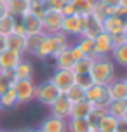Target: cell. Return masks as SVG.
<instances>
[{
  "instance_id": "cell-1",
  "label": "cell",
  "mask_w": 127,
  "mask_h": 132,
  "mask_svg": "<svg viewBox=\"0 0 127 132\" xmlns=\"http://www.w3.org/2000/svg\"><path fill=\"white\" fill-rule=\"evenodd\" d=\"M92 84L98 85H108L110 82H113L115 77V63L112 61L110 56H101V57H94L92 66L89 70Z\"/></svg>"
},
{
  "instance_id": "cell-2",
  "label": "cell",
  "mask_w": 127,
  "mask_h": 132,
  "mask_svg": "<svg viewBox=\"0 0 127 132\" xmlns=\"http://www.w3.org/2000/svg\"><path fill=\"white\" fill-rule=\"evenodd\" d=\"M70 47V37H66L63 31L52 33V35H45V38L42 40L38 51L35 54V57L38 59H49L54 57L56 54H59L61 51H65Z\"/></svg>"
},
{
  "instance_id": "cell-3",
  "label": "cell",
  "mask_w": 127,
  "mask_h": 132,
  "mask_svg": "<svg viewBox=\"0 0 127 132\" xmlns=\"http://www.w3.org/2000/svg\"><path fill=\"white\" fill-rule=\"evenodd\" d=\"M59 96H61V92L56 89V85L51 80H45V82H42V84H38L35 87V101H38L42 106L49 108Z\"/></svg>"
},
{
  "instance_id": "cell-4",
  "label": "cell",
  "mask_w": 127,
  "mask_h": 132,
  "mask_svg": "<svg viewBox=\"0 0 127 132\" xmlns=\"http://www.w3.org/2000/svg\"><path fill=\"white\" fill-rule=\"evenodd\" d=\"M85 101H89L92 106H98V108H106L112 99H110L106 85L92 84L91 87L85 89Z\"/></svg>"
},
{
  "instance_id": "cell-5",
  "label": "cell",
  "mask_w": 127,
  "mask_h": 132,
  "mask_svg": "<svg viewBox=\"0 0 127 132\" xmlns=\"http://www.w3.org/2000/svg\"><path fill=\"white\" fill-rule=\"evenodd\" d=\"M35 84L33 80H14L12 89L18 97V104H26L35 99Z\"/></svg>"
},
{
  "instance_id": "cell-6",
  "label": "cell",
  "mask_w": 127,
  "mask_h": 132,
  "mask_svg": "<svg viewBox=\"0 0 127 132\" xmlns=\"http://www.w3.org/2000/svg\"><path fill=\"white\" fill-rule=\"evenodd\" d=\"M63 14L61 11H52V9H47L45 14L42 16V28L45 35H52V33L61 31V23H63Z\"/></svg>"
},
{
  "instance_id": "cell-7",
  "label": "cell",
  "mask_w": 127,
  "mask_h": 132,
  "mask_svg": "<svg viewBox=\"0 0 127 132\" xmlns=\"http://www.w3.org/2000/svg\"><path fill=\"white\" fill-rule=\"evenodd\" d=\"M84 18L85 16H78V14L65 16L61 23V31L66 37H80L82 30H84Z\"/></svg>"
},
{
  "instance_id": "cell-8",
  "label": "cell",
  "mask_w": 127,
  "mask_h": 132,
  "mask_svg": "<svg viewBox=\"0 0 127 132\" xmlns=\"http://www.w3.org/2000/svg\"><path fill=\"white\" fill-rule=\"evenodd\" d=\"M49 80L56 85V89L61 94H65L72 85H75V73L72 70H56Z\"/></svg>"
},
{
  "instance_id": "cell-9",
  "label": "cell",
  "mask_w": 127,
  "mask_h": 132,
  "mask_svg": "<svg viewBox=\"0 0 127 132\" xmlns=\"http://www.w3.org/2000/svg\"><path fill=\"white\" fill-rule=\"evenodd\" d=\"M72 104H73V103H72L65 94H61L59 97L49 106L51 115H52V117H58V118H61V120H68L70 115H72Z\"/></svg>"
},
{
  "instance_id": "cell-10",
  "label": "cell",
  "mask_w": 127,
  "mask_h": 132,
  "mask_svg": "<svg viewBox=\"0 0 127 132\" xmlns=\"http://www.w3.org/2000/svg\"><path fill=\"white\" fill-rule=\"evenodd\" d=\"M94 42V57H101V56H110L113 51V44H112V37L106 31L99 33Z\"/></svg>"
},
{
  "instance_id": "cell-11",
  "label": "cell",
  "mask_w": 127,
  "mask_h": 132,
  "mask_svg": "<svg viewBox=\"0 0 127 132\" xmlns=\"http://www.w3.org/2000/svg\"><path fill=\"white\" fill-rule=\"evenodd\" d=\"M99 33H103V21L96 19L92 14H89L84 18V30H82L80 37H85V38L94 40Z\"/></svg>"
},
{
  "instance_id": "cell-12",
  "label": "cell",
  "mask_w": 127,
  "mask_h": 132,
  "mask_svg": "<svg viewBox=\"0 0 127 132\" xmlns=\"http://www.w3.org/2000/svg\"><path fill=\"white\" fill-rule=\"evenodd\" d=\"M112 101H127V84L125 78H115L106 85Z\"/></svg>"
},
{
  "instance_id": "cell-13",
  "label": "cell",
  "mask_w": 127,
  "mask_h": 132,
  "mask_svg": "<svg viewBox=\"0 0 127 132\" xmlns=\"http://www.w3.org/2000/svg\"><path fill=\"white\" fill-rule=\"evenodd\" d=\"M33 75H35V68L30 61L21 59L19 63L12 68L14 80H33Z\"/></svg>"
},
{
  "instance_id": "cell-14",
  "label": "cell",
  "mask_w": 127,
  "mask_h": 132,
  "mask_svg": "<svg viewBox=\"0 0 127 132\" xmlns=\"http://www.w3.org/2000/svg\"><path fill=\"white\" fill-rule=\"evenodd\" d=\"M21 23H23V28H25V33L26 35H37V33H44V28H42V19L37 18L33 14L26 12L23 18H21Z\"/></svg>"
},
{
  "instance_id": "cell-15",
  "label": "cell",
  "mask_w": 127,
  "mask_h": 132,
  "mask_svg": "<svg viewBox=\"0 0 127 132\" xmlns=\"http://www.w3.org/2000/svg\"><path fill=\"white\" fill-rule=\"evenodd\" d=\"M40 129L44 132H68L66 120H61L58 117H47L45 120H42Z\"/></svg>"
},
{
  "instance_id": "cell-16",
  "label": "cell",
  "mask_w": 127,
  "mask_h": 132,
  "mask_svg": "<svg viewBox=\"0 0 127 132\" xmlns=\"http://www.w3.org/2000/svg\"><path fill=\"white\" fill-rule=\"evenodd\" d=\"M21 59H23V54H18L14 51L5 49L4 52L0 54V70H12Z\"/></svg>"
},
{
  "instance_id": "cell-17",
  "label": "cell",
  "mask_w": 127,
  "mask_h": 132,
  "mask_svg": "<svg viewBox=\"0 0 127 132\" xmlns=\"http://www.w3.org/2000/svg\"><path fill=\"white\" fill-rule=\"evenodd\" d=\"M125 30V24L122 23L120 18H117V16H110L106 19L103 21V31H106L108 35H117V33H124Z\"/></svg>"
},
{
  "instance_id": "cell-18",
  "label": "cell",
  "mask_w": 127,
  "mask_h": 132,
  "mask_svg": "<svg viewBox=\"0 0 127 132\" xmlns=\"http://www.w3.org/2000/svg\"><path fill=\"white\" fill-rule=\"evenodd\" d=\"M52 59L56 61V70H72L73 63H75L73 56L70 54V47L65 49V51H61L59 54H56Z\"/></svg>"
},
{
  "instance_id": "cell-19",
  "label": "cell",
  "mask_w": 127,
  "mask_h": 132,
  "mask_svg": "<svg viewBox=\"0 0 127 132\" xmlns=\"http://www.w3.org/2000/svg\"><path fill=\"white\" fill-rule=\"evenodd\" d=\"M45 38V33H37V35H25V52L35 56L42 40Z\"/></svg>"
},
{
  "instance_id": "cell-20",
  "label": "cell",
  "mask_w": 127,
  "mask_h": 132,
  "mask_svg": "<svg viewBox=\"0 0 127 132\" xmlns=\"http://www.w3.org/2000/svg\"><path fill=\"white\" fill-rule=\"evenodd\" d=\"M7 12L14 16V18H23L28 12V2L26 0H9L5 4Z\"/></svg>"
},
{
  "instance_id": "cell-21",
  "label": "cell",
  "mask_w": 127,
  "mask_h": 132,
  "mask_svg": "<svg viewBox=\"0 0 127 132\" xmlns=\"http://www.w3.org/2000/svg\"><path fill=\"white\" fill-rule=\"evenodd\" d=\"M92 110V104L89 101H78V103H73L72 104V115L70 118H87V115Z\"/></svg>"
},
{
  "instance_id": "cell-22",
  "label": "cell",
  "mask_w": 127,
  "mask_h": 132,
  "mask_svg": "<svg viewBox=\"0 0 127 132\" xmlns=\"http://www.w3.org/2000/svg\"><path fill=\"white\" fill-rule=\"evenodd\" d=\"M5 49L9 51H14L18 54H25V37H19V35H7L5 37Z\"/></svg>"
},
{
  "instance_id": "cell-23",
  "label": "cell",
  "mask_w": 127,
  "mask_h": 132,
  "mask_svg": "<svg viewBox=\"0 0 127 132\" xmlns=\"http://www.w3.org/2000/svg\"><path fill=\"white\" fill-rule=\"evenodd\" d=\"M66 125L68 132H96L94 129H91L87 118H68Z\"/></svg>"
},
{
  "instance_id": "cell-24",
  "label": "cell",
  "mask_w": 127,
  "mask_h": 132,
  "mask_svg": "<svg viewBox=\"0 0 127 132\" xmlns=\"http://www.w3.org/2000/svg\"><path fill=\"white\" fill-rule=\"evenodd\" d=\"M70 4L73 5L75 14H78V16H89V14L92 12L96 0H70Z\"/></svg>"
},
{
  "instance_id": "cell-25",
  "label": "cell",
  "mask_w": 127,
  "mask_h": 132,
  "mask_svg": "<svg viewBox=\"0 0 127 132\" xmlns=\"http://www.w3.org/2000/svg\"><path fill=\"white\" fill-rule=\"evenodd\" d=\"M96 18V19L99 21H105L106 18H110L112 14H113V7H108L106 4H103L101 0H96V4H94V9L92 12H91Z\"/></svg>"
},
{
  "instance_id": "cell-26",
  "label": "cell",
  "mask_w": 127,
  "mask_h": 132,
  "mask_svg": "<svg viewBox=\"0 0 127 132\" xmlns=\"http://www.w3.org/2000/svg\"><path fill=\"white\" fill-rule=\"evenodd\" d=\"M127 108V101H110V104L106 106V113L113 118L120 120L124 117V111Z\"/></svg>"
},
{
  "instance_id": "cell-27",
  "label": "cell",
  "mask_w": 127,
  "mask_h": 132,
  "mask_svg": "<svg viewBox=\"0 0 127 132\" xmlns=\"http://www.w3.org/2000/svg\"><path fill=\"white\" fill-rule=\"evenodd\" d=\"M0 106L2 110H11V108H16L18 106V97H16V92L14 89H7L5 92L0 96Z\"/></svg>"
},
{
  "instance_id": "cell-28",
  "label": "cell",
  "mask_w": 127,
  "mask_h": 132,
  "mask_svg": "<svg viewBox=\"0 0 127 132\" xmlns=\"http://www.w3.org/2000/svg\"><path fill=\"white\" fill-rule=\"evenodd\" d=\"M110 56H112V61L113 63H117L122 68H127V44H124L120 47H115Z\"/></svg>"
},
{
  "instance_id": "cell-29",
  "label": "cell",
  "mask_w": 127,
  "mask_h": 132,
  "mask_svg": "<svg viewBox=\"0 0 127 132\" xmlns=\"http://www.w3.org/2000/svg\"><path fill=\"white\" fill-rule=\"evenodd\" d=\"M75 45L82 51V54H84V56L94 57V42L91 38H85V37H77Z\"/></svg>"
},
{
  "instance_id": "cell-30",
  "label": "cell",
  "mask_w": 127,
  "mask_h": 132,
  "mask_svg": "<svg viewBox=\"0 0 127 132\" xmlns=\"http://www.w3.org/2000/svg\"><path fill=\"white\" fill-rule=\"evenodd\" d=\"M92 59H94V57L84 56L82 59H78V61H75V63H73V68H72V71H73L75 75L89 73V70H91V66H92Z\"/></svg>"
},
{
  "instance_id": "cell-31",
  "label": "cell",
  "mask_w": 127,
  "mask_h": 132,
  "mask_svg": "<svg viewBox=\"0 0 127 132\" xmlns=\"http://www.w3.org/2000/svg\"><path fill=\"white\" fill-rule=\"evenodd\" d=\"M105 115H106V108H98V106H92L91 113L87 115V122H89L91 129H94V130H96V127H98V123H99V120L103 118Z\"/></svg>"
},
{
  "instance_id": "cell-32",
  "label": "cell",
  "mask_w": 127,
  "mask_h": 132,
  "mask_svg": "<svg viewBox=\"0 0 127 132\" xmlns=\"http://www.w3.org/2000/svg\"><path fill=\"white\" fill-rule=\"evenodd\" d=\"M115 125H117V118L110 117V115L106 113V115L99 120V123H98V127H96V132H113Z\"/></svg>"
},
{
  "instance_id": "cell-33",
  "label": "cell",
  "mask_w": 127,
  "mask_h": 132,
  "mask_svg": "<svg viewBox=\"0 0 127 132\" xmlns=\"http://www.w3.org/2000/svg\"><path fill=\"white\" fill-rule=\"evenodd\" d=\"M65 96H66L72 103H78V101H84V99H85V89H82V87H78V85H72L66 92H65Z\"/></svg>"
},
{
  "instance_id": "cell-34",
  "label": "cell",
  "mask_w": 127,
  "mask_h": 132,
  "mask_svg": "<svg viewBox=\"0 0 127 132\" xmlns=\"http://www.w3.org/2000/svg\"><path fill=\"white\" fill-rule=\"evenodd\" d=\"M47 7H45V2L44 0H31V2H28V12L37 16V18H40L45 14Z\"/></svg>"
},
{
  "instance_id": "cell-35",
  "label": "cell",
  "mask_w": 127,
  "mask_h": 132,
  "mask_svg": "<svg viewBox=\"0 0 127 132\" xmlns=\"http://www.w3.org/2000/svg\"><path fill=\"white\" fill-rule=\"evenodd\" d=\"M12 26H14V16L7 14L0 19V37H7L12 33Z\"/></svg>"
},
{
  "instance_id": "cell-36",
  "label": "cell",
  "mask_w": 127,
  "mask_h": 132,
  "mask_svg": "<svg viewBox=\"0 0 127 132\" xmlns=\"http://www.w3.org/2000/svg\"><path fill=\"white\" fill-rule=\"evenodd\" d=\"M75 85L82 87V89H87V87H91V85H92V80H91V75H89V73L75 75Z\"/></svg>"
},
{
  "instance_id": "cell-37",
  "label": "cell",
  "mask_w": 127,
  "mask_h": 132,
  "mask_svg": "<svg viewBox=\"0 0 127 132\" xmlns=\"http://www.w3.org/2000/svg\"><path fill=\"white\" fill-rule=\"evenodd\" d=\"M12 84H14L12 77H5V75H2V73H0V96L5 92L7 89H11Z\"/></svg>"
},
{
  "instance_id": "cell-38",
  "label": "cell",
  "mask_w": 127,
  "mask_h": 132,
  "mask_svg": "<svg viewBox=\"0 0 127 132\" xmlns=\"http://www.w3.org/2000/svg\"><path fill=\"white\" fill-rule=\"evenodd\" d=\"M44 2H45V7H47V9H52V11H61V9L66 5L70 0H44Z\"/></svg>"
},
{
  "instance_id": "cell-39",
  "label": "cell",
  "mask_w": 127,
  "mask_h": 132,
  "mask_svg": "<svg viewBox=\"0 0 127 132\" xmlns=\"http://www.w3.org/2000/svg\"><path fill=\"white\" fill-rule=\"evenodd\" d=\"M113 16L120 18L122 23H124V24H125V28H127V7H124V5L113 7Z\"/></svg>"
},
{
  "instance_id": "cell-40",
  "label": "cell",
  "mask_w": 127,
  "mask_h": 132,
  "mask_svg": "<svg viewBox=\"0 0 127 132\" xmlns=\"http://www.w3.org/2000/svg\"><path fill=\"white\" fill-rule=\"evenodd\" d=\"M12 33L14 35H19V37H25V28H23V23H21V18H14V26H12Z\"/></svg>"
},
{
  "instance_id": "cell-41",
  "label": "cell",
  "mask_w": 127,
  "mask_h": 132,
  "mask_svg": "<svg viewBox=\"0 0 127 132\" xmlns=\"http://www.w3.org/2000/svg\"><path fill=\"white\" fill-rule=\"evenodd\" d=\"M110 37H112V44H113V49H115V47L124 45V44H127V42H125V35H124V33H117V35H110Z\"/></svg>"
},
{
  "instance_id": "cell-42",
  "label": "cell",
  "mask_w": 127,
  "mask_h": 132,
  "mask_svg": "<svg viewBox=\"0 0 127 132\" xmlns=\"http://www.w3.org/2000/svg\"><path fill=\"white\" fill-rule=\"evenodd\" d=\"M70 54L73 56V59H75V61H78V59H82V57H84L82 51H80V49H78L77 45H75V44H73V45L70 44Z\"/></svg>"
},
{
  "instance_id": "cell-43",
  "label": "cell",
  "mask_w": 127,
  "mask_h": 132,
  "mask_svg": "<svg viewBox=\"0 0 127 132\" xmlns=\"http://www.w3.org/2000/svg\"><path fill=\"white\" fill-rule=\"evenodd\" d=\"M113 132H127V122L124 118L117 120V125H115V130Z\"/></svg>"
},
{
  "instance_id": "cell-44",
  "label": "cell",
  "mask_w": 127,
  "mask_h": 132,
  "mask_svg": "<svg viewBox=\"0 0 127 132\" xmlns=\"http://www.w3.org/2000/svg\"><path fill=\"white\" fill-rule=\"evenodd\" d=\"M61 14H63V16H73V14H75V9H73V5H72V4L68 2L66 5H65L63 9H61Z\"/></svg>"
},
{
  "instance_id": "cell-45",
  "label": "cell",
  "mask_w": 127,
  "mask_h": 132,
  "mask_svg": "<svg viewBox=\"0 0 127 132\" xmlns=\"http://www.w3.org/2000/svg\"><path fill=\"white\" fill-rule=\"evenodd\" d=\"M103 4H106L108 7H117V5H120V0H101Z\"/></svg>"
},
{
  "instance_id": "cell-46",
  "label": "cell",
  "mask_w": 127,
  "mask_h": 132,
  "mask_svg": "<svg viewBox=\"0 0 127 132\" xmlns=\"http://www.w3.org/2000/svg\"><path fill=\"white\" fill-rule=\"evenodd\" d=\"M7 5L5 4H4V2H0V19H2V18H4V16H7Z\"/></svg>"
},
{
  "instance_id": "cell-47",
  "label": "cell",
  "mask_w": 127,
  "mask_h": 132,
  "mask_svg": "<svg viewBox=\"0 0 127 132\" xmlns=\"http://www.w3.org/2000/svg\"><path fill=\"white\" fill-rule=\"evenodd\" d=\"M5 51V37H0V54Z\"/></svg>"
},
{
  "instance_id": "cell-48",
  "label": "cell",
  "mask_w": 127,
  "mask_h": 132,
  "mask_svg": "<svg viewBox=\"0 0 127 132\" xmlns=\"http://www.w3.org/2000/svg\"><path fill=\"white\" fill-rule=\"evenodd\" d=\"M33 129H28V127H25V129H18V130H12V132H31Z\"/></svg>"
},
{
  "instance_id": "cell-49",
  "label": "cell",
  "mask_w": 127,
  "mask_h": 132,
  "mask_svg": "<svg viewBox=\"0 0 127 132\" xmlns=\"http://www.w3.org/2000/svg\"><path fill=\"white\" fill-rule=\"evenodd\" d=\"M120 5H124V7H127V0H120Z\"/></svg>"
},
{
  "instance_id": "cell-50",
  "label": "cell",
  "mask_w": 127,
  "mask_h": 132,
  "mask_svg": "<svg viewBox=\"0 0 127 132\" xmlns=\"http://www.w3.org/2000/svg\"><path fill=\"white\" fill-rule=\"evenodd\" d=\"M122 118H124V120L127 122V108H125V111H124V117H122Z\"/></svg>"
},
{
  "instance_id": "cell-51",
  "label": "cell",
  "mask_w": 127,
  "mask_h": 132,
  "mask_svg": "<svg viewBox=\"0 0 127 132\" xmlns=\"http://www.w3.org/2000/svg\"><path fill=\"white\" fill-rule=\"evenodd\" d=\"M31 132H44V130H42L40 127H38V129H33V130H31Z\"/></svg>"
},
{
  "instance_id": "cell-52",
  "label": "cell",
  "mask_w": 127,
  "mask_h": 132,
  "mask_svg": "<svg viewBox=\"0 0 127 132\" xmlns=\"http://www.w3.org/2000/svg\"><path fill=\"white\" fill-rule=\"evenodd\" d=\"M124 35H125V42H127V28L124 30Z\"/></svg>"
},
{
  "instance_id": "cell-53",
  "label": "cell",
  "mask_w": 127,
  "mask_h": 132,
  "mask_svg": "<svg viewBox=\"0 0 127 132\" xmlns=\"http://www.w3.org/2000/svg\"><path fill=\"white\" fill-rule=\"evenodd\" d=\"M0 2H4V4H7V2H9V0H0Z\"/></svg>"
},
{
  "instance_id": "cell-54",
  "label": "cell",
  "mask_w": 127,
  "mask_h": 132,
  "mask_svg": "<svg viewBox=\"0 0 127 132\" xmlns=\"http://www.w3.org/2000/svg\"><path fill=\"white\" fill-rule=\"evenodd\" d=\"M0 132H9V130H0Z\"/></svg>"
},
{
  "instance_id": "cell-55",
  "label": "cell",
  "mask_w": 127,
  "mask_h": 132,
  "mask_svg": "<svg viewBox=\"0 0 127 132\" xmlns=\"http://www.w3.org/2000/svg\"><path fill=\"white\" fill-rule=\"evenodd\" d=\"M0 113H2V106H0Z\"/></svg>"
},
{
  "instance_id": "cell-56",
  "label": "cell",
  "mask_w": 127,
  "mask_h": 132,
  "mask_svg": "<svg viewBox=\"0 0 127 132\" xmlns=\"http://www.w3.org/2000/svg\"><path fill=\"white\" fill-rule=\"evenodd\" d=\"M125 84H127V77H125Z\"/></svg>"
},
{
  "instance_id": "cell-57",
  "label": "cell",
  "mask_w": 127,
  "mask_h": 132,
  "mask_svg": "<svg viewBox=\"0 0 127 132\" xmlns=\"http://www.w3.org/2000/svg\"><path fill=\"white\" fill-rule=\"evenodd\" d=\"M26 2H31V0H26Z\"/></svg>"
}]
</instances>
